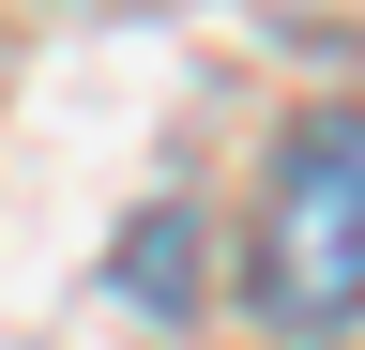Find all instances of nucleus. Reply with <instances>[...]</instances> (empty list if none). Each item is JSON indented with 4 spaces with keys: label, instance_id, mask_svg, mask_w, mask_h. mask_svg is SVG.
Masks as SVG:
<instances>
[{
    "label": "nucleus",
    "instance_id": "nucleus-1",
    "mask_svg": "<svg viewBox=\"0 0 365 350\" xmlns=\"http://www.w3.org/2000/svg\"><path fill=\"white\" fill-rule=\"evenodd\" d=\"M259 320L274 335H350L365 320V107L289 122L259 183Z\"/></svg>",
    "mask_w": 365,
    "mask_h": 350
}]
</instances>
